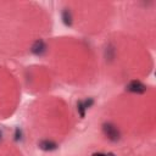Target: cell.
I'll return each instance as SVG.
<instances>
[{"instance_id":"6da1fadb","label":"cell","mask_w":156,"mask_h":156,"mask_svg":"<svg viewBox=\"0 0 156 156\" xmlns=\"http://www.w3.org/2000/svg\"><path fill=\"white\" fill-rule=\"evenodd\" d=\"M102 130H104V134H105L110 140L117 141V140L119 139V132H118V129H117L113 124H111V123H105V124L102 126Z\"/></svg>"},{"instance_id":"7a4b0ae2","label":"cell","mask_w":156,"mask_h":156,"mask_svg":"<svg viewBox=\"0 0 156 156\" xmlns=\"http://www.w3.org/2000/svg\"><path fill=\"white\" fill-rule=\"evenodd\" d=\"M126 89L130 93H136V94H143L146 91V87L139 80H132L130 83L127 84Z\"/></svg>"},{"instance_id":"3957f363","label":"cell","mask_w":156,"mask_h":156,"mask_svg":"<svg viewBox=\"0 0 156 156\" xmlns=\"http://www.w3.org/2000/svg\"><path fill=\"white\" fill-rule=\"evenodd\" d=\"M30 51H32L34 55L40 56V55H43V54L46 51V45L44 44L43 40H37V41H34V44L32 45Z\"/></svg>"},{"instance_id":"277c9868","label":"cell","mask_w":156,"mask_h":156,"mask_svg":"<svg viewBox=\"0 0 156 156\" xmlns=\"http://www.w3.org/2000/svg\"><path fill=\"white\" fill-rule=\"evenodd\" d=\"M38 145H39V149H41L44 151H52L57 147V144L51 140H41V141H39Z\"/></svg>"},{"instance_id":"5b68a950","label":"cell","mask_w":156,"mask_h":156,"mask_svg":"<svg viewBox=\"0 0 156 156\" xmlns=\"http://www.w3.org/2000/svg\"><path fill=\"white\" fill-rule=\"evenodd\" d=\"M62 21L66 26H71L72 24V16H71V12L68 10H65L62 12Z\"/></svg>"},{"instance_id":"8992f818","label":"cell","mask_w":156,"mask_h":156,"mask_svg":"<svg viewBox=\"0 0 156 156\" xmlns=\"http://www.w3.org/2000/svg\"><path fill=\"white\" fill-rule=\"evenodd\" d=\"M77 110H78V113H79V116L83 118L84 116H85V107H84V104H83V101H78L77 102Z\"/></svg>"},{"instance_id":"52a82bcc","label":"cell","mask_w":156,"mask_h":156,"mask_svg":"<svg viewBox=\"0 0 156 156\" xmlns=\"http://www.w3.org/2000/svg\"><path fill=\"white\" fill-rule=\"evenodd\" d=\"M83 104H84V107H85V108H89V107H91V106H93V104H94V100L89 98L88 100L83 101Z\"/></svg>"},{"instance_id":"ba28073f","label":"cell","mask_w":156,"mask_h":156,"mask_svg":"<svg viewBox=\"0 0 156 156\" xmlns=\"http://www.w3.org/2000/svg\"><path fill=\"white\" fill-rule=\"evenodd\" d=\"M91 156H106V154H102V152H94Z\"/></svg>"},{"instance_id":"9c48e42d","label":"cell","mask_w":156,"mask_h":156,"mask_svg":"<svg viewBox=\"0 0 156 156\" xmlns=\"http://www.w3.org/2000/svg\"><path fill=\"white\" fill-rule=\"evenodd\" d=\"M106 156H115V154H112V152H110V154H107Z\"/></svg>"}]
</instances>
